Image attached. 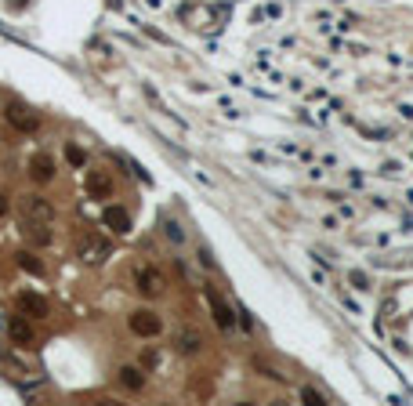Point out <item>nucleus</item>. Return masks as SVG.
<instances>
[{
  "label": "nucleus",
  "mask_w": 413,
  "mask_h": 406,
  "mask_svg": "<svg viewBox=\"0 0 413 406\" xmlns=\"http://www.w3.org/2000/svg\"><path fill=\"white\" fill-rule=\"evenodd\" d=\"M77 254H80V261H87V265H102V261L113 254V243L102 239V236H94V232H87V236L77 239Z\"/></svg>",
  "instance_id": "f257e3e1"
},
{
  "label": "nucleus",
  "mask_w": 413,
  "mask_h": 406,
  "mask_svg": "<svg viewBox=\"0 0 413 406\" xmlns=\"http://www.w3.org/2000/svg\"><path fill=\"white\" fill-rule=\"evenodd\" d=\"M131 334H138V337H160V330H164V320L156 316V312H149V308H138V312H131Z\"/></svg>",
  "instance_id": "f03ea898"
},
{
  "label": "nucleus",
  "mask_w": 413,
  "mask_h": 406,
  "mask_svg": "<svg viewBox=\"0 0 413 406\" xmlns=\"http://www.w3.org/2000/svg\"><path fill=\"white\" fill-rule=\"evenodd\" d=\"M8 123H11V128L15 131H26V135H33L37 128H40V116L33 113V109H26L22 102H8Z\"/></svg>",
  "instance_id": "7ed1b4c3"
},
{
  "label": "nucleus",
  "mask_w": 413,
  "mask_h": 406,
  "mask_svg": "<svg viewBox=\"0 0 413 406\" xmlns=\"http://www.w3.org/2000/svg\"><path fill=\"white\" fill-rule=\"evenodd\" d=\"M22 218H26V222H51V218H55V207L44 200V196H22Z\"/></svg>",
  "instance_id": "20e7f679"
},
{
  "label": "nucleus",
  "mask_w": 413,
  "mask_h": 406,
  "mask_svg": "<svg viewBox=\"0 0 413 406\" xmlns=\"http://www.w3.org/2000/svg\"><path fill=\"white\" fill-rule=\"evenodd\" d=\"M8 337L22 349H37V330H33V323H29V316H15L8 323Z\"/></svg>",
  "instance_id": "39448f33"
},
{
  "label": "nucleus",
  "mask_w": 413,
  "mask_h": 406,
  "mask_svg": "<svg viewBox=\"0 0 413 406\" xmlns=\"http://www.w3.org/2000/svg\"><path fill=\"white\" fill-rule=\"evenodd\" d=\"M207 301H210V312H214V323H217L221 330H232V327H236V312H232V305L221 298L217 291H207Z\"/></svg>",
  "instance_id": "423d86ee"
},
{
  "label": "nucleus",
  "mask_w": 413,
  "mask_h": 406,
  "mask_svg": "<svg viewBox=\"0 0 413 406\" xmlns=\"http://www.w3.org/2000/svg\"><path fill=\"white\" fill-rule=\"evenodd\" d=\"M135 283H138V294H142V298H160L164 287H167V279L156 272V269H138V279H135Z\"/></svg>",
  "instance_id": "0eeeda50"
},
{
  "label": "nucleus",
  "mask_w": 413,
  "mask_h": 406,
  "mask_svg": "<svg viewBox=\"0 0 413 406\" xmlns=\"http://www.w3.org/2000/svg\"><path fill=\"white\" fill-rule=\"evenodd\" d=\"M15 305H18L22 316H29V320H44V316H47V301H44L40 294H33V291H22V294L15 298Z\"/></svg>",
  "instance_id": "6e6552de"
},
{
  "label": "nucleus",
  "mask_w": 413,
  "mask_h": 406,
  "mask_svg": "<svg viewBox=\"0 0 413 406\" xmlns=\"http://www.w3.org/2000/svg\"><path fill=\"white\" fill-rule=\"evenodd\" d=\"M87 193H91V200H109L113 196V174L109 171H87Z\"/></svg>",
  "instance_id": "1a4fd4ad"
},
{
  "label": "nucleus",
  "mask_w": 413,
  "mask_h": 406,
  "mask_svg": "<svg viewBox=\"0 0 413 406\" xmlns=\"http://www.w3.org/2000/svg\"><path fill=\"white\" fill-rule=\"evenodd\" d=\"M29 178H33L37 185H47L55 178V160H51L47 152H37L33 160H29Z\"/></svg>",
  "instance_id": "9d476101"
},
{
  "label": "nucleus",
  "mask_w": 413,
  "mask_h": 406,
  "mask_svg": "<svg viewBox=\"0 0 413 406\" xmlns=\"http://www.w3.org/2000/svg\"><path fill=\"white\" fill-rule=\"evenodd\" d=\"M102 222L116 232V236H123V232H131V214H127L123 207H116V203H109L106 210H102Z\"/></svg>",
  "instance_id": "9b49d317"
},
{
  "label": "nucleus",
  "mask_w": 413,
  "mask_h": 406,
  "mask_svg": "<svg viewBox=\"0 0 413 406\" xmlns=\"http://www.w3.org/2000/svg\"><path fill=\"white\" fill-rule=\"evenodd\" d=\"M174 345H178V352L181 356H200L203 352V334L200 330H178V337H174Z\"/></svg>",
  "instance_id": "f8f14e48"
},
{
  "label": "nucleus",
  "mask_w": 413,
  "mask_h": 406,
  "mask_svg": "<svg viewBox=\"0 0 413 406\" xmlns=\"http://www.w3.org/2000/svg\"><path fill=\"white\" fill-rule=\"evenodd\" d=\"M120 385H123V388H131V392H142L145 373H142L138 366H120Z\"/></svg>",
  "instance_id": "ddd939ff"
},
{
  "label": "nucleus",
  "mask_w": 413,
  "mask_h": 406,
  "mask_svg": "<svg viewBox=\"0 0 413 406\" xmlns=\"http://www.w3.org/2000/svg\"><path fill=\"white\" fill-rule=\"evenodd\" d=\"M15 261H18V269H26V272L44 276V265L37 261V254H33V251H18V254H15Z\"/></svg>",
  "instance_id": "4468645a"
},
{
  "label": "nucleus",
  "mask_w": 413,
  "mask_h": 406,
  "mask_svg": "<svg viewBox=\"0 0 413 406\" xmlns=\"http://www.w3.org/2000/svg\"><path fill=\"white\" fill-rule=\"evenodd\" d=\"M29 239H33L37 247H47V243H51V229H47V222H29Z\"/></svg>",
  "instance_id": "2eb2a0df"
},
{
  "label": "nucleus",
  "mask_w": 413,
  "mask_h": 406,
  "mask_svg": "<svg viewBox=\"0 0 413 406\" xmlns=\"http://www.w3.org/2000/svg\"><path fill=\"white\" fill-rule=\"evenodd\" d=\"M250 366H254V370H258V373H261V378H268V381H276V385H283V381H287V378H283V373H279L276 366H268L265 359H250Z\"/></svg>",
  "instance_id": "dca6fc26"
},
{
  "label": "nucleus",
  "mask_w": 413,
  "mask_h": 406,
  "mask_svg": "<svg viewBox=\"0 0 413 406\" xmlns=\"http://www.w3.org/2000/svg\"><path fill=\"white\" fill-rule=\"evenodd\" d=\"M301 402H312V406H327V395H323L319 388L305 385V388H301Z\"/></svg>",
  "instance_id": "f3484780"
},
{
  "label": "nucleus",
  "mask_w": 413,
  "mask_h": 406,
  "mask_svg": "<svg viewBox=\"0 0 413 406\" xmlns=\"http://www.w3.org/2000/svg\"><path fill=\"white\" fill-rule=\"evenodd\" d=\"M66 160H69L73 167H84V164H87V152H84L80 145H73V142H69V145H66Z\"/></svg>",
  "instance_id": "a211bd4d"
},
{
  "label": "nucleus",
  "mask_w": 413,
  "mask_h": 406,
  "mask_svg": "<svg viewBox=\"0 0 413 406\" xmlns=\"http://www.w3.org/2000/svg\"><path fill=\"white\" fill-rule=\"evenodd\" d=\"M164 232H167L171 243H185V232H181V225L174 222V218H167V222H164Z\"/></svg>",
  "instance_id": "6ab92c4d"
},
{
  "label": "nucleus",
  "mask_w": 413,
  "mask_h": 406,
  "mask_svg": "<svg viewBox=\"0 0 413 406\" xmlns=\"http://www.w3.org/2000/svg\"><path fill=\"white\" fill-rule=\"evenodd\" d=\"M352 283H356V291H370V279L363 272H352Z\"/></svg>",
  "instance_id": "aec40b11"
},
{
  "label": "nucleus",
  "mask_w": 413,
  "mask_h": 406,
  "mask_svg": "<svg viewBox=\"0 0 413 406\" xmlns=\"http://www.w3.org/2000/svg\"><path fill=\"white\" fill-rule=\"evenodd\" d=\"M200 261H203V269H214V258H210L207 247H200Z\"/></svg>",
  "instance_id": "412c9836"
},
{
  "label": "nucleus",
  "mask_w": 413,
  "mask_h": 406,
  "mask_svg": "<svg viewBox=\"0 0 413 406\" xmlns=\"http://www.w3.org/2000/svg\"><path fill=\"white\" fill-rule=\"evenodd\" d=\"M8 210H11V203H8V196H4V193H0V218H4Z\"/></svg>",
  "instance_id": "4be33fe9"
}]
</instances>
